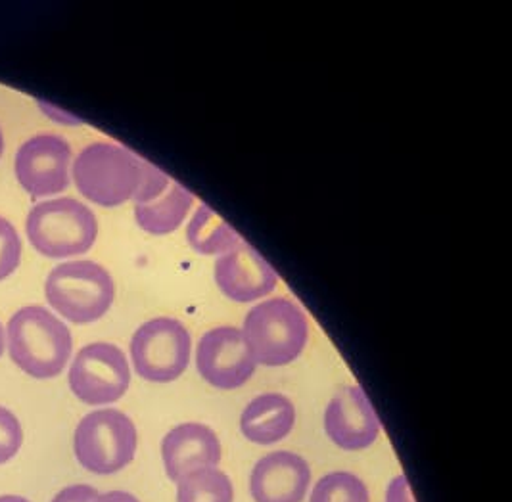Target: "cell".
<instances>
[{"label":"cell","instance_id":"cell-1","mask_svg":"<svg viewBox=\"0 0 512 502\" xmlns=\"http://www.w3.org/2000/svg\"><path fill=\"white\" fill-rule=\"evenodd\" d=\"M6 343L14 365L37 380L62 374L73 351L70 328L39 305L24 307L8 320Z\"/></svg>","mask_w":512,"mask_h":502},{"label":"cell","instance_id":"cell-2","mask_svg":"<svg viewBox=\"0 0 512 502\" xmlns=\"http://www.w3.org/2000/svg\"><path fill=\"white\" fill-rule=\"evenodd\" d=\"M240 330L256 365H290L302 355L309 340L307 315L286 297L256 303L246 313Z\"/></svg>","mask_w":512,"mask_h":502},{"label":"cell","instance_id":"cell-3","mask_svg":"<svg viewBox=\"0 0 512 502\" xmlns=\"http://www.w3.org/2000/svg\"><path fill=\"white\" fill-rule=\"evenodd\" d=\"M142 158L112 142H94L79 152L71 175L81 196L100 207L133 202Z\"/></svg>","mask_w":512,"mask_h":502},{"label":"cell","instance_id":"cell-4","mask_svg":"<svg viewBox=\"0 0 512 502\" xmlns=\"http://www.w3.org/2000/svg\"><path fill=\"white\" fill-rule=\"evenodd\" d=\"M48 305L71 324H93L114 305L112 274L94 261H68L54 267L45 282Z\"/></svg>","mask_w":512,"mask_h":502},{"label":"cell","instance_id":"cell-5","mask_svg":"<svg viewBox=\"0 0 512 502\" xmlns=\"http://www.w3.org/2000/svg\"><path fill=\"white\" fill-rule=\"evenodd\" d=\"M25 232L35 251L48 259H66L91 250L98 238L93 209L73 198H54L33 207Z\"/></svg>","mask_w":512,"mask_h":502},{"label":"cell","instance_id":"cell-6","mask_svg":"<svg viewBox=\"0 0 512 502\" xmlns=\"http://www.w3.org/2000/svg\"><path fill=\"white\" fill-rule=\"evenodd\" d=\"M137 428L125 412L100 409L83 416L73 449L79 464L98 476H110L129 466L137 453Z\"/></svg>","mask_w":512,"mask_h":502},{"label":"cell","instance_id":"cell-7","mask_svg":"<svg viewBox=\"0 0 512 502\" xmlns=\"http://www.w3.org/2000/svg\"><path fill=\"white\" fill-rule=\"evenodd\" d=\"M192 355V338L181 320L158 317L140 324L131 338V361L142 380L169 384L179 380Z\"/></svg>","mask_w":512,"mask_h":502},{"label":"cell","instance_id":"cell-8","mask_svg":"<svg viewBox=\"0 0 512 502\" xmlns=\"http://www.w3.org/2000/svg\"><path fill=\"white\" fill-rule=\"evenodd\" d=\"M68 380L73 395L85 405H112L131 386V368L114 343H89L75 355Z\"/></svg>","mask_w":512,"mask_h":502},{"label":"cell","instance_id":"cell-9","mask_svg":"<svg viewBox=\"0 0 512 502\" xmlns=\"http://www.w3.org/2000/svg\"><path fill=\"white\" fill-rule=\"evenodd\" d=\"M198 374L211 388H242L254 374L256 361L244 342L242 330L223 324L208 330L196 345Z\"/></svg>","mask_w":512,"mask_h":502},{"label":"cell","instance_id":"cell-10","mask_svg":"<svg viewBox=\"0 0 512 502\" xmlns=\"http://www.w3.org/2000/svg\"><path fill=\"white\" fill-rule=\"evenodd\" d=\"M71 146L58 135H37L20 146L14 171L16 179L33 198H47L70 186Z\"/></svg>","mask_w":512,"mask_h":502},{"label":"cell","instance_id":"cell-11","mask_svg":"<svg viewBox=\"0 0 512 502\" xmlns=\"http://www.w3.org/2000/svg\"><path fill=\"white\" fill-rule=\"evenodd\" d=\"M213 278L219 292L236 303L261 301L279 286V274L271 263L244 240L217 257Z\"/></svg>","mask_w":512,"mask_h":502},{"label":"cell","instance_id":"cell-12","mask_svg":"<svg viewBox=\"0 0 512 502\" xmlns=\"http://www.w3.org/2000/svg\"><path fill=\"white\" fill-rule=\"evenodd\" d=\"M380 420L359 386L340 388L326 405L325 432L344 451H363L380 435Z\"/></svg>","mask_w":512,"mask_h":502},{"label":"cell","instance_id":"cell-13","mask_svg":"<svg viewBox=\"0 0 512 502\" xmlns=\"http://www.w3.org/2000/svg\"><path fill=\"white\" fill-rule=\"evenodd\" d=\"M221 455L223 453L217 434L198 422L181 424L163 437L162 458L165 474L169 480L177 483L192 472L217 468Z\"/></svg>","mask_w":512,"mask_h":502},{"label":"cell","instance_id":"cell-14","mask_svg":"<svg viewBox=\"0 0 512 502\" xmlns=\"http://www.w3.org/2000/svg\"><path fill=\"white\" fill-rule=\"evenodd\" d=\"M309 483V464L296 453L277 451L254 466L250 493L256 502H303Z\"/></svg>","mask_w":512,"mask_h":502},{"label":"cell","instance_id":"cell-15","mask_svg":"<svg viewBox=\"0 0 512 502\" xmlns=\"http://www.w3.org/2000/svg\"><path fill=\"white\" fill-rule=\"evenodd\" d=\"M296 424V407L282 393H263L252 399L240 416V430L256 445L286 439Z\"/></svg>","mask_w":512,"mask_h":502},{"label":"cell","instance_id":"cell-16","mask_svg":"<svg viewBox=\"0 0 512 502\" xmlns=\"http://www.w3.org/2000/svg\"><path fill=\"white\" fill-rule=\"evenodd\" d=\"M194 207V196L183 184L171 183L162 198L135 206V221L140 230L152 236H167L181 229Z\"/></svg>","mask_w":512,"mask_h":502},{"label":"cell","instance_id":"cell-17","mask_svg":"<svg viewBox=\"0 0 512 502\" xmlns=\"http://www.w3.org/2000/svg\"><path fill=\"white\" fill-rule=\"evenodd\" d=\"M188 246L200 255L221 257L236 248L242 238L238 232L213 209L198 206L187 223Z\"/></svg>","mask_w":512,"mask_h":502},{"label":"cell","instance_id":"cell-18","mask_svg":"<svg viewBox=\"0 0 512 502\" xmlns=\"http://www.w3.org/2000/svg\"><path fill=\"white\" fill-rule=\"evenodd\" d=\"M233 481L217 468L192 472L177 483V502H233Z\"/></svg>","mask_w":512,"mask_h":502},{"label":"cell","instance_id":"cell-19","mask_svg":"<svg viewBox=\"0 0 512 502\" xmlns=\"http://www.w3.org/2000/svg\"><path fill=\"white\" fill-rule=\"evenodd\" d=\"M309 502H371L367 485L350 472H332L315 483Z\"/></svg>","mask_w":512,"mask_h":502},{"label":"cell","instance_id":"cell-20","mask_svg":"<svg viewBox=\"0 0 512 502\" xmlns=\"http://www.w3.org/2000/svg\"><path fill=\"white\" fill-rule=\"evenodd\" d=\"M171 183L173 181L163 173L160 167H156L150 161L142 160V163H140L139 188H137L135 198H133L135 206H144V204H150V202L162 198Z\"/></svg>","mask_w":512,"mask_h":502},{"label":"cell","instance_id":"cell-21","mask_svg":"<svg viewBox=\"0 0 512 502\" xmlns=\"http://www.w3.org/2000/svg\"><path fill=\"white\" fill-rule=\"evenodd\" d=\"M22 240L14 225L0 217V280L8 278L20 267Z\"/></svg>","mask_w":512,"mask_h":502},{"label":"cell","instance_id":"cell-22","mask_svg":"<svg viewBox=\"0 0 512 502\" xmlns=\"http://www.w3.org/2000/svg\"><path fill=\"white\" fill-rule=\"evenodd\" d=\"M24 443L22 424L16 418L14 412L0 407V464H6L8 460L18 455Z\"/></svg>","mask_w":512,"mask_h":502},{"label":"cell","instance_id":"cell-23","mask_svg":"<svg viewBox=\"0 0 512 502\" xmlns=\"http://www.w3.org/2000/svg\"><path fill=\"white\" fill-rule=\"evenodd\" d=\"M98 491L91 485H70L66 489H62L52 502H94L98 499Z\"/></svg>","mask_w":512,"mask_h":502},{"label":"cell","instance_id":"cell-24","mask_svg":"<svg viewBox=\"0 0 512 502\" xmlns=\"http://www.w3.org/2000/svg\"><path fill=\"white\" fill-rule=\"evenodd\" d=\"M37 106H39V110L43 112V115H47L50 121H54L58 125H66V127H79V125H83V121L77 115L70 114L68 110H62V108H58V106H54L50 102L37 100Z\"/></svg>","mask_w":512,"mask_h":502},{"label":"cell","instance_id":"cell-25","mask_svg":"<svg viewBox=\"0 0 512 502\" xmlns=\"http://www.w3.org/2000/svg\"><path fill=\"white\" fill-rule=\"evenodd\" d=\"M386 502H415L411 485L405 476H397L390 481L386 489Z\"/></svg>","mask_w":512,"mask_h":502},{"label":"cell","instance_id":"cell-26","mask_svg":"<svg viewBox=\"0 0 512 502\" xmlns=\"http://www.w3.org/2000/svg\"><path fill=\"white\" fill-rule=\"evenodd\" d=\"M94 502H140L135 495L125 493V491H110L104 495H98V499Z\"/></svg>","mask_w":512,"mask_h":502},{"label":"cell","instance_id":"cell-27","mask_svg":"<svg viewBox=\"0 0 512 502\" xmlns=\"http://www.w3.org/2000/svg\"><path fill=\"white\" fill-rule=\"evenodd\" d=\"M0 502H31L24 499V497H18V495H2Z\"/></svg>","mask_w":512,"mask_h":502},{"label":"cell","instance_id":"cell-28","mask_svg":"<svg viewBox=\"0 0 512 502\" xmlns=\"http://www.w3.org/2000/svg\"><path fill=\"white\" fill-rule=\"evenodd\" d=\"M4 345H6V336H4V328H2V324H0V357H2V353H4Z\"/></svg>","mask_w":512,"mask_h":502},{"label":"cell","instance_id":"cell-29","mask_svg":"<svg viewBox=\"0 0 512 502\" xmlns=\"http://www.w3.org/2000/svg\"><path fill=\"white\" fill-rule=\"evenodd\" d=\"M4 154V137H2V131H0V158Z\"/></svg>","mask_w":512,"mask_h":502}]
</instances>
